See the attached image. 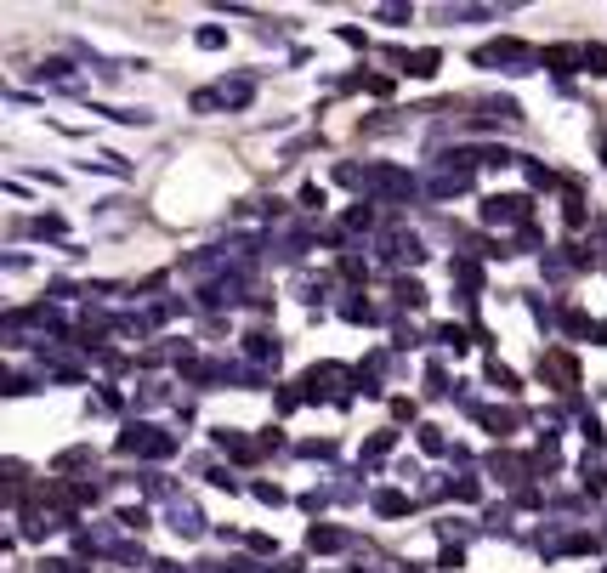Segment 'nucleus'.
<instances>
[]
</instances>
